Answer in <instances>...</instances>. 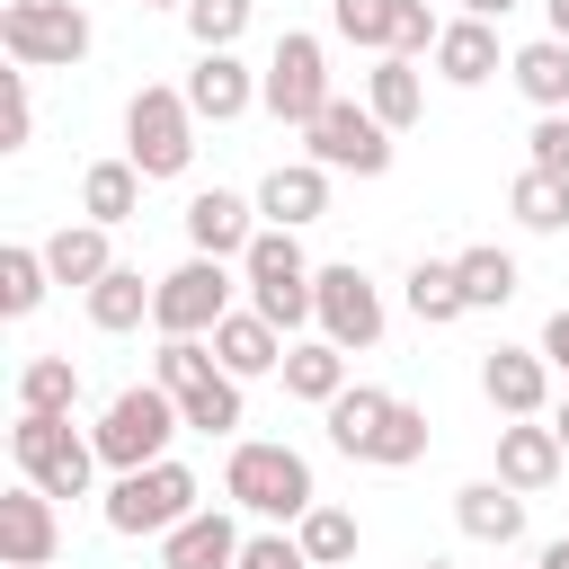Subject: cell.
<instances>
[{"mask_svg": "<svg viewBox=\"0 0 569 569\" xmlns=\"http://www.w3.org/2000/svg\"><path fill=\"white\" fill-rule=\"evenodd\" d=\"M329 445L347 462H382V471H409L427 453V409L400 400V391H373V382H347L329 400Z\"/></svg>", "mask_w": 569, "mask_h": 569, "instance_id": "cell-1", "label": "cell"}, {"mask_svg": "<svg viewBox=\"0 0 569 569\" xmlns=\"http://www.w3.org/2000/svg\"><path fill=\"white\" fill-rule=\"evenodd\" d=\"M240 276H249V311H267L276 329H302V320H320V267L302 258V240L284 231V222H267L249 249H240Z\"/></svg>", "mask_w": 569, "mask_h": 569, "instance_id": "cell-2", "label": "cell"}, {"mask_svg": "<svg viewBox=\"0 0 569 569\" xmlns=\"http://www.w3.org/2000/svg\"><path fill=\"white\" fill-rule=\"evenodd\" d=\"M222 489H231V507H249V516H284V525H302V516L320 507L311 462H302L293 445H231Z\"/></svg>", "mask_w": 569, "mask_h": 569, "instance_id": "cell-3", "label": "cell"}, {"mask_svg": "<svg viewBox=\"0 0 569 569\" xmlns=\"http://www.w3.org/2000/svg\"><path fill=\"white\" fill-rule=\"evenodd\" d=\"M187 418H178V400L160 391V382H133V391H116L107 400V418L89 427L98 436V462L107 471H142V462H160L169 453V436H178Z\"/></svg>", "mask_w": 569, "mask_h": 569, "instance_id": "cell-4", "label": "cell"}, {"mask_svg": "<svg viewBox=\"0 0 569 569\" xmlns=\"http://www.w3.org/2000/svg\"><path fill=\"white\" fill-rule=\"evenodd\" d=\"M9 453H18V471H27L44 498H89V471H98V436H71V418L18 409V427H9Z\"/></svg>", "mask_w": 569, "mask_h": 569, "instance_id": "cell-5", "label": "cell"}, {"mask_svg": "<svg viewBox=\"0 0 569 569\" xmlns=\"http://www.w3.org/2000/svg\"><path fill=\"white\" fill-rule=\"evenodd\" d=\"M124 160L142 178H187V160H196V107H187V89H133V107H124Z\"/></svg>", "mask_w": 569, "mask_h": 569, "instance_id": "cell-6", "label": "cell"}, {"mask_svg": "<svg viewBox=\"0 0 569 569\" xmlns=\"http://www.w3.org/2000/svg\"><path fill=\"white\" fill-rule=\"evenodd\" d=\"M0 44L18 71H62L89 53V9L80 0H9L0 9Z\"/></svg>", "mask_w": 569, "mask_h": 569, "instance_id": "cell-7", "label": "cell"}, {"mask_svg": "<svg viewBox=\"0 0 569 569\" xmlns=\"http://www.w3.org/2000/svg\"><path fill=\"white\" fill-rule=\"evenodd\" d=\"M196 516V471L187 462H142V471H116V489H107V525L116 533H169V525H187Z\"/></svg>", "mask_w": 569, "mask_h": 569, "instance_id": "cell-8", "label": "cell"}, {"mask_svg": "<svg viewBox=\"0 0 569 569\" xmlns=\"http://www.w3.org/2000/svg\"><path fill=\"white\" fill-rule=\"evenodd\" d=\"M258 98H267L276 124H311V116L338 98V89H329L320 36H276V53H267V71H258Z\"/></svg>", "mask_w": 569, "mask_h": 569, "instance_id": "cell-9", "label": "cell"}, {"mask_svg": "<svg viewBox=\"0 0 569 569\" xmlns=\"http://www.w3.org/2000/svg\"><path fill=\"white\" fill-rule=\"evenodd\" d=\"M302 142H311L320 169H356V178H382V169H391V124H382L373 107H356V98H329V107L302 124Z\"/></svg>", "mask_w": 569, "mask_h": 569, "instance_id": "cell-10", "label": "cell"}, {"mask_svg": "<svg viewBox=\"0 0 569 569\" xmlns=\"http://www.w3.org/2000/svg\"><path fill=\"white\" fill-rule=\"evenodd\" d=\"M222 311H231V276H222V258H187V267H169L160 276V293H151V320H160V338H213L222 329Z\"/></svg>", "mask_w": 569, "mask_h": 569, "instance_id": "cell-11", "label": "cell"}, {"mask_svg": "<svg viewBox=\"0 0 569 569\" xmlns=\"http://www.w3.org/2000/svg\"><path fill=\"white\" fill-rule=\"evenodd\" d=\"M329 27L365 53H436V9L427 0H329Z\"/></svg>", "mask_w": 569, "mask_h": 569, "instance_id": "cell-12", "label": "cell"}, {"mask_svg": "<svg viewBox=\"0 0 569 569\" xmlns=\"http://www.w3.org/2000/svg\"><path fill=\"white\" fill-rule=\"evenodd\" d=\"M311 284H320V338H338V347H373L382 338V293H373V276L356 258L320 267Z\"/></svg>", "mask_w": 569, "mask_h": 569, "instance_id": "cell-13", "label": "cell"}, {"mask_svg": "<svg viewBox=\"0 0 569 569\" xmlns=\"http://www.w3.org/2000/svg\"><path fill=\"white\" fill-rule=\"evenodd\" d=\"M480 391H489L498 418H542V400H551V356H542V347H489V356H480Z\"/></svg>", "mask_w": 569, "mask_h": 569, "instance_id": "cell-14", "label": "cell"}, {"mask_svg": "<svg viewBox=\"0 0 569 569\" xmlns=\"http://www.w3.org/2000/svg\"><path fill=\"white\" fill-rule=\"evenodd\" d=\"M53 542H62L53 498H44L36 480H18V489L0 498V569H44V560H53Z\"/></svg>", "mask_w": 569, "mask_h": 569, "instance_id": "cell-15", "label": "cell"}, {"mask_svg": "<svg viewBox=\"0 0 569 569\" xmlns=\"http://www.w3.org/2000/svg\"><path fill=\"white\" fill-rule=\"evenodd\" d=\"M249 98H258V80H249V62H240L231 44L196 53V71H187V107H196V124H231V116H249Z\"/></svg>", "mask_w": 569, "mask_h": 569, "instance_id": "cell-16", "label": "cell"}, {"mask_svg": "<svg viewBox=\"0 0 569 569\" xmlns=\"http://www.w3.org/2000/svg\"><path fill=\"white\" fill-rule=\"evenodd\" d=\"M258 213L284 222V231L320 222V213H329V169H320V160H276V169L258 178Z\"/></svg>", "mask_w": 569, "mask_h": 569, "instance_id": "cell-17", "label": "cell"}, {"mask_svg": "<svg viewBox=\"0 0 569 569\" xmlns=\"http://www.w3.org/2000/svg\"><path fill=\"white\" fill-rule=\"evenodd\" d=\"M249 213H258L249 196H231V187H196V196H187V240H196L204 258H240V249L258 240Z\"/></svg>", "mask_w": 569, "mask_h": 569, "instance_id": "cell-18", "label": "cell"}, {"mask_svg": "<svg viewBox=\"0 0 569 569\" xmlns=\"http://www.w3.org/2000/svg\"><path fill=\"white\" fill-rule=\"evenodd\" d=\"M160 569H240V525L213 516V507H196L187 525L160 533Z\"/></svg>", "mask_w": 569, "mask_h": 569, "instance_id": "cell-19", "label": "cell"}, {"mask_svg": "<svg viewBox=\"0 0 569 569\" xmlns=\"http://www.w3.org/2000/svg\"><path fill=\"white\" fill-rule=\"evenodd\" d=\"M213 356H222V373L258 382V373H276V365H284V329H276L267 311H222V329H213Z\"/></svg>", "mask_w": 569, "mask_h": 569, "instance_id": "cell-20", "label": "cell"}, {"mask_svg": "<svg viewBox=\"0 0 569 569\" xmlns=\"http://www.w3.org/2000/svg\"><path fill=\"white\" fill-rule=\"evenodd\" d=\"M560 462H569V453H560V436H551V427H533V418L498 427V480H507V489H525V498H533V489H551V480H560Z\"/></svg>", "mask_w": 569, "mask_h": 569, "instance_id": "cell-21", "label": "cell"}, {"mask_svg": "<svg viewBox=\"0 0 569 569\" xmlns=\"http://www.w3.org/2000/svg\"><path fill=\"white\" fill-rule=\"evenodd\" d=\"M453 525L471 533V542H525V489H507V480H471V489H453Z\"/></svg>", "mask_w": 569, "mask_h": 569, "instance_id": "cell-22", "label": "cell"}, {"mask_svg": "<svg viewBox=\"0 0 569 569\" xmlns=\"http://www.w3.org/2000/svg\"><path fill=\"white\" fill-rule=\"evenodd\" d=\"M436 71H445L453 89L498 80V18H453V27L436 36Z\"/></svg>", "mask_w": 569, "mask_h": 569, "instance_id": "cell-23", "label": "cell"}, {"mask_svg": "<svg viewBox=\"0 0 569 569\" xmlns=\"http://www.w3.org/2000/svg\"><path fill=\"white\" fill-rule=\"evenodd\" d=\"M276 373H284V391H293V400L329 409V400L347 391V347H338V338H302V347H284V365H276Z\"/></svg>", "mask_w": 569, "mask_h": 569, "instance_id": "cell-24", "label": "cell"}, {"mask_svg": "<svg viewBox=\"0 0 569 569\" xmlns=\"http://www.w3.org/2000/svg\"><path fill=\"white\" fill-rule=\"evenodd\" d=\"M507 80L551 116V107H569V36H533V44H516L507 53Z\"/></svg>", "mask_w": 569, "mask_h": 569, "instance_id": "cell-25", "label": "cell"}, {"mask_svg": "<svg viewBox=\"0 0 569 569\" xmlns=\"http://www.w3.org/2000/svg\"><path fill=\"white\" fill-rule=\"evenodd\" d=\"M365 107L400 133V124H418V107H427V80H418V53H382L373 71H365Z\"/></svg>", "mask_w": 569, "mask_h": 569, "instance_id": "cell-26", "label": "cell"}, {"mask_svg": "<svg viewBox=\"0 0 569 569\" xmlns=\"http://www.w3.org/2000/svg\"><path fill=\"white\" fill-rule=\"evenodd\" d=\"M44 267H53V284H98L107 267H116V249H107V222H62L53 240H44Z\"/></svg>", "mask_w": 569, "mask_h": 569, "instance_id": "cell-27", "label": "cell"}, {"mask_svg": "<svg viewBox=\"0 0 569 569\" xmlns=\"http://www.w3.org/2000/svg\"><path fill=\"white\" fill-rule=\"evenodd\" d=\"M169 400H178V418L204 427V436H231V427H240V373H222V356H213L196 382H178Z\"/></svg>", "mask_w": 569, "mask_h": 569, "instance_id": "cell-28", "label": "cell"}, {"mask_svg": "<svg viewBox=\"0 0 569 569\" xmlns=\"http://www.w3.org/2000/svg\"><path fill=\"white\" fill-rule=\"evenodd\" d=\"M151 293H160V284H142V267H107V276L89 284V320H98L107 338H124V329H142Z\"/></svg>", "mask_w": 569, "mask_h": 569, "instance_id": "cell-29", "label": "cell"}, {"mask_svg": "<svg viewBox=\"0 0 569 569\" xmlns=\"http://www.w3.org/2000/svg\"><path fill=\"white\" fill-rule=\"evenodd\" d=\"M133 204H142V169H133V160H98V169L80 178V213H89V222L116 231V222H133Z\"/></svg>", "mask_w": 569, "mask_h": 569, "instance_id": "cell-30", "label": "cell"}, {"mask_svg": "<svg viewBox=\"0 0 569 569\" xmlns=\"http://www.w3.org/2000/svg\"><path fill=\"white\" fill-rule=\"evenodd\" d=\"M71 400H80V365H71V356H27V365H18V409L71 418Z\"/></svg>", "mask_w": 569, "mask_h": 569, "instance_id": "cell-31", "label": "cell"}, {"mask_svg": "<svg viewBox=\"0 0 569 569\" xmlns=\"http://www.w3.org/2000/svg\"><path fill=\"white\" fill-rule=\"evenodd\" d=\"M409 311H418L427 329H445V320H462V311H471V302H462L453 258H418V267H409Z\"/></svg>", "mask_w": 569, "mask_h": 569, "instance_id": "cell-32", "label": "cell"}, {"mask_svg": "<svg viewBox=\"0 0 569 569\" xmlns=\"http://www.w3.org/2000/svg\"><path fill=\"white\" fill-rule=\"evenodd\" d=\"M507 213H516L525 231H569V178H551V169H525V178L507 187Z\"/></svg>", "mask_w": 569, "mask_h": 569, "instance_id": "cell-33", "label": "cell"}, {"mask_svg": "<svg viewBox=\"0 0 569 569\" xmlns=\"http://www.w3.org/2000/svg\"><path fill=\"white\" fill-rule=\"evenodd\" d=\"M453 276H462V302H471V311H498V302L516 293V258H507V249H489V240H480V249H462V258H453Z\"/></svg>", "mask_w": 569, "mask_h": 569, "instance_id": "cell-34", "label": "cell"}, {"mask_svg": "<svg viewBox=\"0 0 569 569\" xmlns=\"http://www.w3.org/2000/svg\"><path fill=\"white\" fill-rule=\"evenodd\" d=\"M293 542H302L311 569H338V560H356V516H347V507H311V516L293 525Z\"/></svg>", "mask_w": 569, "mask_h": 569, "instance_id": "cell-35", "label": "cell"}, {"mask_svg": "<svg viewBox=\"0 0 569 569\" xmlns=\"http://www.w3.org/2000/svg\"><path fill=\"white\" fill-rule=\"evenodd\" d=\"M44 284H53L44 249H0V311H9V320H27V311L44 302Z\"/></svg>", "mask_w": 569, "mask_h": 569, "instance_id": "cell-36", "label": "cell"}, {"mask_svg": "<svg viewBox=\"0 0 569 569\" xmlns=\"http://www.w3.org/2000/svg\"><path fill=\"white\" fill-rule=\"evenodd\" d=\"M249 9H258V0H187V36H196V53H213V44H240Z\"/></svg>", "mask_w": 569, "mask_h": 569, "instance_id": "cell-37", "label": "cell"}, {"mask_svg": "<svg viewBox=\"0 0 569 569\" xmlns=\"http://www.w3.org/2000/svg\"><path fill=\"white\" fill-rule=\"evenodd\" d=\"M525 169H551V178H569V107H551V116H533V133H525Z\"/></svg>", "mask_w": 569, "mask_h": 569, "instance_id": "cell-38", "label": "cell"}, {"mask_svg": "<svg viewBox=\"0 0 569 569\" xmlns=\"http://www.w3.org/2000/svg\"><path fill=\"white\" fill-rule=\"evenodd\" d=\"M240 569H311V560H302V542H284V533H249V542H240Z\"/></svg>", "mask_w": 569, "mask_h": 569, "instance_id": "cell-39", "label": "cell"}, {"mask_svg": "<svg viewBox=\"0 0 569 569\" xmlns=\"http://www.w3.org/2000/svg\"><path fill=\"white\" fill-rule=\"evenodd\" d=\"M36 133V98H27V71H9V116H0V151H18Z\"/></svg>", "mask_w": 569, "mask_h": 569, "instance_id": "cell-40", "label": "cell"}, {"mask_svg": "<svg viewBox=\"0 0 569 569\" xmlns=\"http://www.w3.org/2000/svg\"><path fill=\"white\" fill-rule=\"evenodd\" d=\"M542 356H551V373H569V311L542 320Z\"/></svg>", "mask_w": 569, "mask_h": 569, "instance_id": "cell-41", "label": "cell"}, {"mask_svg": "<svg viewBox=\"0 0 569 569\" xmlns=\"http://www.w3.org/2000/svg\"><path fill=\"white\" fill-rule=\"evenodd\" d=\"M453 9H462V18H507L516 0H453Z\"/></svg>", "mask_w": 569, "mask_h": 569, "instance_id": "cell-42", "label": "cell"}, {"mask_svg": "<svg viewBox=\"0 0 569 569\" xmlns=\"http://www.w3.org/2000/svg\"><path fill=\"white\" fill-rule=\"evenodd\" d=\"M551 9V36H569V0H542Z\"/></svg>", "mask_w": 569, "mask_h": 569, "instance_id": "cell-43", "label": "cell"}, {"mask_svg": "<svg viewBox=\"0 0 569 569\" xmlns=\"http://www.w3.org/2000/svg\"><path fill=\"white\" fill-rule=\"evenodd\" d=\"M551 436H560V453H569V400H560V409H551Z\"/></svg>", "mask_w": 569, "mask_h": 569, "instance_id": "cell-44", "label": "cell"}, {"mask_svg": "<svg viewBox=\"0 0 569 569\" xmlns=\"http://www.w3.org/2000/svg\"><path fill=\"white\" fill-rule=\"evenodd\" d=\"M542 569H569V542H542Z\"/></svg>", "mask_w": 569, "mask_h": 569, "instance_id": "cell-45", "label": "cell"}, {"mask_svg": "<svg viewBox=\"0 0 569 569\" xmlns=\"http://www.w3.org/2000/svg\"><path fill=\"white\" fill-rule=\"evenodd\" d=\"M142 9H187V0H142Z\"/></svg>", "mask_w": 569, "mask_h": 569, "instance_id": "cell-46", "label": "cell"}, {"mask_svg": "<svg viewBox=\"0 0 569 569\" xmlns=\"http://www.w3.org/2000/svg\"><path fill=\"white\" fill-rule=\"evenodd\" d=\"M418 569H453V560H418Z\"/></svg>", "mask_w": 569, "mask_h": 569, "instance_id": "cell-47", "label": "cell"}]
</instances>
